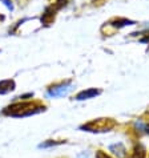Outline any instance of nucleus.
<instances>
[{
    "instance_id": "1",
    "label": "nucleus",
    "mask_w": 149,
    "mask_h": 158,
    "mask_svg": "<svg viewBox=\"0 0 149 158\" xmlns=\"http://www.w3.org/2000/svg\"><path fill=\"white\" fill-rule=\"evenodd\" d=\"M33 109H43V110H44V106L36 108L31 102H17V104L8 106L6 110H4V113H6V114H11V116H27V114H32V113L36 112V110H33Z\"/></svg>"
},
{
    "instance_id": "2",
    "label": "nucleus",
    "mask_w": 149,
    "mask_h": 158,
    "mask_svg": "<svg viewBox=\"0 0 149 158\" xmlns=\"http://www.w3.org/2000/svg\"><path fill=\"white\" fill-rule=\"evenodd\" d=\"M113 126H115V122H113L111 118H101V120H96V121L89 122L84 128L91 131H105V130L108 131L111 128H113Z\"/></svg>"
},
{
    "instance_id": "3",
    "label": "nucleus",
    "mask_w": 149,
    "mask_h": 158,
    "mask_svg": "<svg viewBox=\"0 0 149 158\" xmlns=\"http://www.w3.org/2000/svg\"><path fill=\"white\" fill-rule=\"evenodd\" d=\"M69 86H71V82H65V84H61V85L52 86V88H49V90H48V94L53 96V97L63 96V94H65L69 90Z\"/></svg>"
},
{
    "instance_id": "4",
    "label": "nucleus",
    "mask_w": 149,
    "mask_h": 158,
    "mask_svg": "<svg viewBox=\"0 0 149 158\" xmlns=\"http://www.w3.org/2000/svg\"><path fill=\"white\" fill-rule=\"evenodd\" d=\"M53 17H55V10H53V7L47 8L45 12H44V15L41 16V23L45 24V25H49L52 23V20H53Z\"/></svg>"
},
{
    "instance_id": "5",
    "label": "nucleus",
    "mask_w": 149,
    "mask_h": 158,
    "mask_svg": "<svg viewBox=\"0 0 149 158\" xmlns=\"http://www.w3.org/2000/svg\"><path fill=\"white\" fill-rule=\"evenodd\" d=\"M97 94H100V90H97V89H87V90L80 92V93L76 96V100H87V98L95 97V96H97Z\"/></svg>"
},
{
    "instance_id": "6",
    "label": "nucleus",
    "mask_w": 149,
    "mask_h": 158,
    "mask_svg": "<svg viewBox=\"0 0 149 158\" xmlns=\"http://www.w3.org/2000/svg\"><path fill=\"white\" fill-rule=\"evenodd\" d=\"M109 149H111V152H113V154H116L119 158H122L125 156V153H126V150H125V148L122 146L121 143H115V145H111L109 146Z\"/></svg>"
},
{
    "instance_id": "7",
    "label": "nucleus",
    "mask_w": 149,
    "mask_h": 158,
    "mask_svg": "<svg viewBox=\"0 0 149 158\" xmlns=\"http://www.w3.org/2000/svg\"><path fill=\"white\" fill-rule=\"evenodd\" d=\"M15 88V82L12 80H4L0 82V93H7Z\"/></svg>"
},
{
    "instance_id": "8",
    "label": "nucleus",
    "mask_w": 149,
    "mask_h": 158,
    "mask_svg": "<svg viewBox=\"0 0 149 158\" xmlns=\"http://www.w3.org/2000/svg\"><path fill=\"white\" fill-rule=\"evenodd\" d=\"M147 154V150L143 146V145H137V146L134 148V150L132 152V156H130V158H144Z\"/></svg>"
},
{
    "instance_id": "9",
    "label": "nucleus",
    "mask_w": 149,
    "mask_h": 158,
    "mask_svg": "<svg viewBox=\"0 0 149 158\" xmlns=\"http://www.w3.org/2000/svg\"><path fill=\"white\" fill-rule=\"evenodd\" d=\"M132 23H133V21L126 20V19H117V20L112 21V25H113V27H124V25H129Z\"/></svg>"
},
{
    "instance_id": "10",
    "label": "nucleus",
    "mask_w": 149,
    "mask_h": 158,
    "mask_svg": "<svg viewBox=\"0 0 149 158\" xmlns=\"http://www.w3.org/2000/svg\"><path fill=\"white\" fill-rule=\"evenodd\" d=\"M96 158H112V157L108 156L107 153H104L103 150H99L97 153H96Z\"/></svg>"
},
{
    "instance_id": "11",
    "label": "nucleus",
    "mask_w": 149,
    "mask_h": 158,
    "mask_svg": "<svg viewBox=\"0 0 149 158\" xmlns=\"http://www.w3.org/2000/svg\"><path fill=\"white\" fill-rule=\"evenodd\" d=\"M65 4H67V0H57V2H56V8H61V7H64Z\"/></svg>"
}]
</instances>
